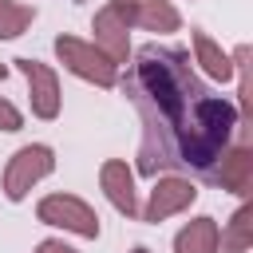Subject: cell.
Masks as SVG:
<instances>
[{
	"mask_svg": "<svg viewBox=\"0 0 253 253\" xmlns=\"http://www.w3.org/2000/svg\"><path fill=\"white\" fill-rule=\"evenodd\" d=\"M126 99L142 119L138 142V174H194L213 178L221 154L233 146L241 130L237 107L210 91L182 47L142 43L123 79Z\"/></svg>",
	"mask_w": 253,
	"mask_h": 253,
	"instance_id": "6da1fadb",
	"label": "cell"
},
{
	"mask_svg": "<svg viewBox=\"0 0 253 253\" xmlns=\"http://www.w3.org/2000/svg\"><path fill=\"white\" fill-rule=\"evenodd\" d=\"M51 170H55V150L51 146H43V142L20 146L4 166V198L8 202H24L32 194V186L43 182Z\"/></svg>",
	"mask_w": 253,
	"mask_h": 253,
	"instance_id": "7a4b0ae2",
	"label": "cell"
},
{
	"mask_svg": "<svg viewBox=\"0 0 253 253\" xmlns=\"http://www.w3.org/2000/svg\"><path fill=\"white\" fill-rule=\"evenodd\" d=\"M55 59H59L71 75H79V79H87V83H95V87H115V83H119V67H115L95 43H87V40H79V36H55Z\"/></svg>",
	"mask_w": 253,
	"mask_h": 253,
	"instance_id": "3957f363",
	"label": "cell"
},
{
	"mask_svg": "<svg viewBox=\"0 0 253 253\" xmlns=\"http://www.w3.org/2000/svg\"><path fill=\"white\" fill-rule=\"evenodd\" d=\"M36 217H40L43 225H55V229L75 233V237H87V241H95L99 229H103V225H99V213H95L83 198H75V194H47V198H40Z\"/></svg>",
	"mask_w": 253,
	"mask_h": 253,
	"instance_id": "277c9868",
	"label": "cell"
},
{
	"mask_svg": "<svg viewBox=\"0 0 253 253\" xmlns=\"http://www.w3.org/2000/svg\"><path fill=\"white\" fill-rule=\"evenodd\" d=\"M194 202H198V186H194L186 174H158V178H154V190H150V198H146V206L138 210V217L150 221V225H162L166 217L190 210Z\"/></svg>",
	"mask_w": 253,
	"mask_h": 253,
	"instance_id": "5b68a950",
	"label": "cell"
},
{
	"mask_svg": "<svg viewBox=\"0 0 253 253\" xmlns=\"http://www.w3.org/2000/svg\"><path fill=\"white\" fill-rule=\"evenodd\" d=\"M12 63H16V67H20V75L28 79V103H32V115H36V119H43V123L59 119V107H63L59 75H55L47 63L28 59V55H20V59H12Z\"/></svg>",
	"mask_w": 253,
	"mask_h": 253,
	"instance_id": "8992f818",
	"label": "cell"
},
{
	"mask_svg": "<svg viewBox=\"0 0 253 253\" xmlns=\"http://www.w3.org/2000/svg\"><path fill=\"white\" fill-rule=\"evenodd\" d=\"M91 32H95V47H99L115 67H123V63L130 59V24H126V16H123L119 0H107V4L95 12Z\"/></svg>",
	"mask_w": 253,
	"mask_h": 253,
	"instance_id": "52a82bcc",
	"label": "cell"
},
{
	"mask_svg": "<svg viewBox=\"0 0 253 253\" xmlns=\"http://www.w3.org/2000/svg\"><path fill=\"white\" fill-rule=\"evenodd\" d=\"M99 186L107 194V202L123 213V217H138V190H134V174L123 158H107L103 170H99Z\"/></svg>",
	"mask_w": 253,
	"mask_h": 253,
	"instance_id": "ba28073f",
	"label": "cell"
},
{
	"mask_svg": "<svg viewBox=\"0 0 253 253\" xmlns=\"http://www.w3.org/2000/svg\"><path fill=\"white\" fill-rule=\"evenodd\" d=\"M123 16L130 28H146V32H158V36H170L182 28V16L170 0H119Z\"/></svg>",
	"mask_w": 253,
	"mask_h": 253,
	"instance_id": "9c48e42d",
	"label": "cell"
},
{
	"mask_svg": "<svg viewBox=\"0 0 253 253\" xmlns=\"http://www.w3.org/2000/svg\"><path fill=\"white\" fill-rule=\"evenodd\" d=\"M210 182H213V186H221L225 194L245 198V194L253 190V150H249V142L229 146V150L221 154V162H217V170H213V178H210Z\"/></svg>",
	"mask_w": 253,
	"mask_h": 253,
	"instance_id": "30bf717a",
	"label": "cell"
},
{
	"mask_svg": "<svg viewBox=\"0 0 253 253\" xmlns=\"http://www.w3.org/2000/svg\"><path fill=\"white\" fill-rule=\"evenodd\" d=\"M190 40H194V59L202 63V71H206L210 79H217V83H229V79H233V59H229V51H221V47L210 40V32H202V28H194Z\"/></svg>",
	"mask_w": 253,
	"mask_h": 253,
	"instance_id": "8fae6325",
	"label": "cell"
},
{
	"mask_svg": "<svg viewBox=\"0 0 253 253\" xmlns=\"http://www.w3.org/2000/svg\"><path fill=\"white\" fill-rule=\"evenodd\" d=\"M174 253H217V221L194 217L174 233Z\"/></svg>",
	"mask_w": 253,
	"mask_h": 253,
	"instance_id": "7c38bea8",
	"label": "cell"
},
{
	"mask_svg": "<svg viewBox=\"0 0 253 253\" xmlns=\"http://www.w3.org/2000/svg\"><path fill=\"white\" fill-rule=\"evenodd\" d=\"M253 245V206H237V213L217 229V253H245Z\"/></svg>",
	"mask_w": 253,
	"mask_h": 253,
	"instance_id": "4fadbf2b",
	"label": "cell"
},
{
	"mask_svg": "<svg viewBox=\"0 0 253 253\" xmlns=\"http://www.w3.org/2000/svg\"><path fill=\"white\" fill-rule=\"evenodd\" d=\"M36 20V4H20V0H0V40H16L32 28Z\"/></svg>",
	"mask_w": 253,
	"mask_h": 253,
	"instance_id": "5bb4252c",
	"label": "cell"
},
{
	"mask_svg": "<svg viewBox=\"0 0 253 253\" xmlns=\"http://www.w3.org/2000/svg\"><path fill=\"white\" fill-rule=\"evenodd\" d=\"M20 126H24L20 107H16V103H8V99L0 95V130H4V134H12V130H20Z\"/></svg>",
	"mask_w": 253,
	"mask_h": 253,
	"instance_id": "9a60e30c",
	"label": "cell"
},
{
	"mask_svg": "<svg viewBox=\"0 0 253 253\" xmlns=\"http://www.w3.org/2000/svg\"><path fill=\"white\" fill-rule=\"evenodd\" d=\"M32 253H75V249H71L67 241H59V237H43V241H40Z\"/></svg>",
	"mask_w": 253,
	"mask_h": 253,
	"instance_id": "2e32d148",
	"label": "cell"
},
{
	"mask_svg": "<svg viewBox=\"0 0 253 253\" xmlns=\"http://www.w3.org/2000/svg\"><path fill=\"white\" fill-rule=\"evenodd\" d=\"M4 79H8V63H0V83H4Z\"/></svg>",
	"mask_w": 253,
	"mask_h": 253,
	"instance_id": "e0dca14e",
	"label": "cell"
},
{
	"mask_svg": "<svg viewBox=\"0 0 253 253\" xmlns=\"http://www.w3.org/2000/svg\"><path fill=\"white\" fill-rule=\"evenodd\" d=\"M130 253H150V249H146V245H134V249H130Z\"/></svg>",
	"mask_w": 253,
	"mask_h": 253,
	"instance_id": "ac0fdd59",
	"label": "cell"
}]
</instances>
